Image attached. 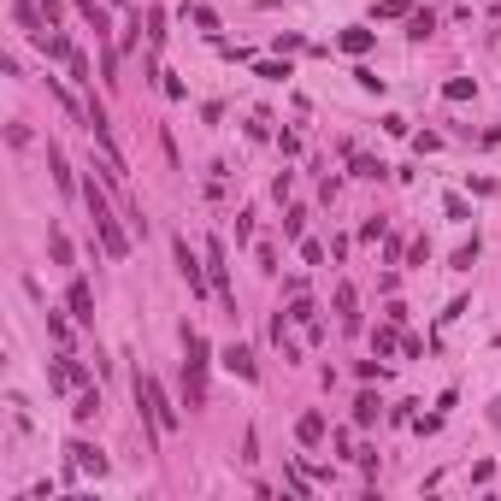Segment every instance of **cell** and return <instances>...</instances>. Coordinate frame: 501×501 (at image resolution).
<instances>
[{
	"mask_svg": "<svg viewBox=\"0 0 501 501\" xmlns=\"http://www.w3.org/2000/svg\"><path fill=\"white\" fill-rule=\"evenodd\" d=\"M89 212H95V230H100V236H107V254H119L124 260V230H119V219H112V207H107V195H100L95 189V183H89Z\"/></svg>",
	"mask_w": 501,
	"mask_h": 501,
	"instance_id": "cell-1",
	"label": "cell"
},
{
	"mask_svg": "<svg viewBox=\"0 0 501 501\" xmlns=\"http://www.w3.org/2000/svg\"><path fill=\"white\" fill-rule=\"evenodd\" d=\"M136 395L147 401V413H154V430H177V413H171V401H165V390L154 378H136Z\"/></svg>",
	"mask_w": 501,
	"mask_h": 501,
	"instance_id": "cell-2",
	"label": "cell"
},
{
	"mask_svg": "<svg viewBox=\"0 0 501 501\" xmlns=\"http://www.w3.org/2000/svg\"><path fill=\"white\" fill-rule=\"evenodd\" d=\"M71 460L83 466V472H95V478L107 472V460H100V448H89V442H71Z\"/></svg>",
	"mask_w": 501,
	"mask_h": 501,
	"instance_id": "cell-3",
	"label": "cell"
},
{
	"mask_svg": "<svg viewBox=\"0 0 501 501\" xmlns=\"http://www.w3.org/2000/svg\"><path fill=\"white\" fill-rule=\"evenodd\" d=\"M224 366L242 372V378H254V354H248V348H224Z\"/></svg>",
	"mask_w": 501,
	"mask_h": 501,
	"instance_id": "cell-4",
	"label": "cell"
},
{
	"mask_svg": "<svg viewBox=\"0 0 501 501\" xmlns=\"http://www.w3.org/2000/svg\"><path fill=\"white\" fill-rule=\"evenodd\" d=\"M177 265H183V277H189V289H200V265L189 254V242H177Z\"/></svg>",
	"mask_w": 501,
	"mask_h": 501,
	"instance_id": "cell-5",
	"label": "cell"
},
{
	"mask_svg": "<svg viewBox=\"0 0 501 501\" xmlns=\"http://www.w3.org/2000/svg\"><path fill=\"white\" fill-rule=\"evenodd\" d=\"M77 12H83V18H89V24H95V36H107V12H100V6H95V0H77Z\"/></svg>",
	"mask_w": 501,
	"mask_h": 501,
	"instance_id": "cell-6",
	"label": "cell"
},
{
	"mask_svg": "<svg viewBox=\"0 0 501 501\" xmlns=\"http://www.w3.org/2000/svg\"><path fill=\"white\" fill-rule=\"evenodd\" d=\"M342 47L348 54H366V47H372V30H342Z\"/></svg>",
	"mask_w": 501,
	"mask_h": 501,
	"instance_id": "cell-7",
	"label": "cell"
},
{
	"mask_svg": "<svg viewBox=\"0 0 501 501\" xmlns=\"http://www.w3.org/2000/svg\"><path fill=\"white\" fill-rule=\"evenodd\" d=\"M71 307H77V319H83V325H89V319H95V313H89V307H95V301H89V289H83V283H71Z\"/></svg>",
	"mask_w": 501,
	"mask_h": 501,
	"instance_id": "cell-8",
	"label": "cell"
},
{
	"mask_svg": "<svg viewBox=\"0 0 501 501\" xmlns=\"http://www.w3.org/2000/svg\"><path fill=\"white\" fill-rule=\"evenodd\" d=\"M325 437V419H319V413H307V419H301V442H319Z\"/></svg>",
	"mask_w": 501,
	"mask_h": 501,
	"instance_id": "cell-9",
	"label": "cell"
},
{
	"mask_svg": "<svg viewBox=\"0 0 501 501\" xmlns=\"http://www.w3.org/2000/svg\"><path fill=\"white\" fill-rule=\"evenodd\" d=\"M354 419H360V425L378 419V395H360V401H354Z\"/></svg>",
	"mask_w": 501,
	"mask_h": 501,
	"instance_id": "cell-10",
	"label": "cell"
},
{
	"mask_svg": "<svg viewBox=\"0 0 501 501\" xmlns=\"http://www.w3.org/2000/svg\"><path fill=\"white\" fill-rule=\"evenodd\" d=\"M71 413H77V419H95V413H100V395H83V401H77Z\"/></svg>",
	"mask_w": 501,
	"mask_h": 501,
	"instance_id": "cell-11",
	"label": "cell"
}]
</instances>
